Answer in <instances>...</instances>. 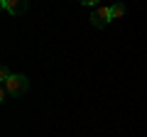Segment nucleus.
<instances>
[{
    "instance_id": "nucleus-4",
    "label": "nucleus",
    "mask_w": 147,
    "mask_h": 137,
    "mask_svg": "<svg viewBox=\"0 0 147 137\" xmlns=\"http://www.w3.org/2000/svg\"><path fill=\"white\" fill-rule=\"evenodd\" d=\"M125 10L127 7L123 5V3H113V5H110V17H113V20H120V17L125 15Z\"/></svg>"
},
{
    "instance_id": "nucleus-3",
    "label": "nucleus",
    "mask_w": 147,
    "mask_h": 137,
    "mask_svg": "<svg viewBox=\"0 0 147 137\" xmlns=\"http://www.w3.org/2000/svg\"><path fill=\"white\" fill-rule=\"evenodd\" d=\"M0 5H3V10L5 12H10L12 17H20V15H25L27 12V0H0Z\"/></svg>"
},
{
    "instance_id": "nucleus-2",
    "label": "nucleus",
    "mask_w": 147,
    "mask_h": 137,
    "mask_svg": "<svg viewBox=\"0 0 147 137\" xmlns=\"http://www.w3.org/2000/svg\"><path fill=\"white\" fill-rule=\"evenodd\" d=\"M113 20L110 17V7L108 5H98V7H93V12H91V25L93 27H98V30H103L108 22Z\"/></svg>"
},
{
    "instance_id": "nucleus-5",
    "label": "nucleus",
    "mask_w": 147,
    "mask_h": 137,
    "mask_svg": "<svg viewBox=\"0 0 147 137\" xmlns=\"http://www.w3.org/2000/svg\"><path fill=\"white\" fill-rule=\"evenodd\" d=\"M10 68H7V66H3V68H0V81H3V83H7V79H10Z\"/></svg>"
},
{
    "instance_id": "nucleus-6",
    "label": "nucleus",
    "mask_w": 147,
    "mask_h": 137,
    "mask_svg": "<svg viewBox=\"0 0 147 137\" xmlns=\"http://www.w3.org/2000/svg\"><path fill=\"white\" fill-rule=\"evenodd\" d=\"M81 5H88V7H98L100 5V0H79Z\"/></svg>"
},
{
    "instance_id": "nucleus-1",
    "label": "nucleus",
    "mask_w": 147,
    "mask_h": 137,
    "mask_svg": "<svg viewBox=\"0 0 147 137\" xmlns=\"http://www.w3.org/2000/svg\"><path fill=\"white\" fill-rule=\"evenodd\" d=\"M7 88V93L10 95H22V93H27V88H30V79H27L25 74H12L10 79H7V83H3Z\"/></svg>"
}]
</instances>
